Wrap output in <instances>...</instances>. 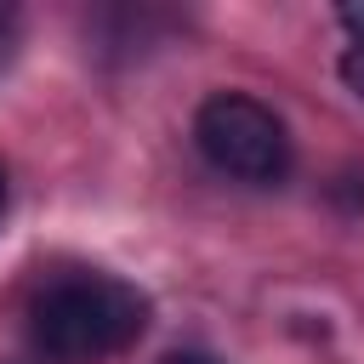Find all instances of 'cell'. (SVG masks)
Here are the masks:
<instances>
[{
  "instance_id": "1",
  "label": "cell",
  "mask_w": 364,
  "mask_h": 364,
  "mask_svg": "<svg viewBox=\"0 0 364 364\" xmlns=\"http://www.w3.org/2000/svg\"><path fill=\"white\" fill-rule=\"evenodd\" d=\"M148 330V296L114 273H74L34 296L28 341L51 364H102Z\"/></svg>"
},
{
  "instance_id": "2",
  "label": "cell",
  "mask_w": 364,
  "mask_h": 364,
  "mask_svg": "<svg viewBox=\"0 0 364 364\" xmlns=\"http://www.w3.org/2000/svg\"><path fill=\"white\" fill-rule=\"evenodd\" d=\"M193 142L233 182L267 188V182H279L290 171V131H284V119L267 102L245 97V91L205 97L199 114H193Z\"/></svg>"
},
{
  "instance_id": "3",
  "label": "cell",
  "mask_w": 364,
  "mask_h": 364,
  "mask_svg": "<svg viewBox=\"0 0 364 364\" xmlns=\"http://www.w3.org/2000/svg\"><path fill=\"white\" fill-rule=\"evenodd\" d=\"M341 80H347V91L364 97V40H353V46L341 51Z\"/></svg>"
},
{
  "instance_id": "4",
  "label": "cell",
  "mask_w": 364,
  "mask_h": 364,
  "mask_svg": "<svg viewBox=\"0 0 364 364\" xmlns=\"http://www.w3.org/2000/svg\"><path fill=\"white\" fill-rule=\"evenodd\" d=\"M336 17H341V28H347L353 40H364V0H347V6L336 11Z\"/></svg>"
},
{
  "instance_id": "5",
  "label": "cell",
  "mask_w": 364,
  "mask_h": 364,
  "mask_svg": "<svg viewBox=\"0 0 364 364\" xmlns=\"http://www.w3.org/2000/svg\"><path fill=\"white\" fill-rule=\"evenodd\" d=\"M11 46H17V17L0 6V68H6V57H11Z\"/></svg>"
},
{
  "instance_id": "6",
  "label": "cell",
  "mask_w": 364,
  "mask_h": 364,
  "mask_svg": "<svg viewBox=\"0 0 364 364\" xmlns=\"http://www.w3.org/2000/svg\"><path fill=\"white\" fill-rule=\"evenodd\" d=\"M159 364H222V358H210V353H165Z\"/></svg>"
},
{
  "instance_id": "7",
  "label": "cell",
  "mask_w": 364,
  "mask_h": 364,
  "mask_svg": "<svg viewBox=\"0 0 364 364\" xmlns=\"http://www.w3.org/2000/svg\"><path fill=\"white\" fill-rule=\"evenodd\" d=\"M6 199H11V188H6V165H0V222H6Z\"/></svg>"
}]
</instances>
